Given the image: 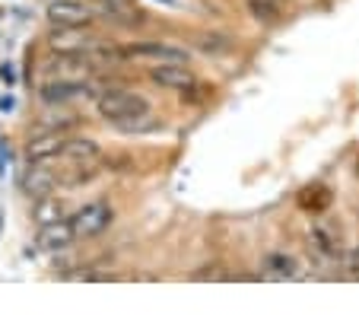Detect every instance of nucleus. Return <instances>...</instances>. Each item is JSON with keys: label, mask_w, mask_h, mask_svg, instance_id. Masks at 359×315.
I'll return each mask as SVG.
<instances>
[{"label": "nucleus", "mask_w": 359, "mask_h": 315, "mask_svg": "<svg viewBox=\"0 0 359 315\" xmlns=\"http://www.w3.org/2000/svg\"><path fill=\"white\" fill-rule=\"evenodd\" d=\"M309 239H312L315 252L321 255V258H340V236L334 233L331 227H325V223H315L312 233H309Z\"/></svg>", "instance_id": "nucleus-13"}, {"label": "nucleus", "mask_w": 359, "mask_h": 315, "mask_svg": "<svg viewBox=\"0 0 359 315\" xmlns=\"http://www.w3.org/2000/svg\"><path fill=\"white\" fill-rule=\"evenodd\" d=\"M95 4H86V0H51L45 10L48 22L57 29H80V26H93L95 20Z\"/></svg>", "instance_id": "nucleus-3"}, {"label": "nucleus", "mask_w": 359, "mask_h": 315, "mask_svg": "<svg viewBox=\"0 0 359 315\" xmlns=\"http://www.w3.org/2000/svg\"><path fill=\"white\" fill-rule=\"evenodd\" d=\"M70 223H74L76 239H95V236H102L105 229L111 227V207L102 204V201L86 204V207H80V210L70 217Z\"/></svg>", "instance_id": "nucleus-5"}, {"label": "nucleus", "mask_w": 359, "mask_h": 315, "mask_svg": "<svg viewBox=\"0 0 359 315\" xmlns=\"http://www.w3.org/2000/svg\"><path fill=\"white\" fill-rule=\"evenodd\" d=\"M48 45L51 51L57 55H93L95 61H115V51H105V41L99 35L89 32V26H80V29H57L48 35Z\"/></svg>", "instance_id": "nucleus-2"}, {"label": "nucleus", "mask_w": 359, "mask_h": 315, "mask_svg": "<svg viewBox=\"0 0 359 315\" xmlns=\"http://www.w3.org/2000/svg\"><path fill=\"white\" fill-rule=\"evenodd\" d=\"M57 182H61L57 172H51L48 166H41V163H29L26 175H22V192H26L32 201H45L48 194L55 192Z\"/></svg>", "instance_id": "nucleus-9"}, {"label": "nucleus", "mask_w": 359, "mask_h": 315, "mask_svg": "<svg viewBox=\"0 0 359 315\" xmlns=\"http://www.w3.org/2000/svg\"><path fill=\"white\" fill-rule=\"evenodd\" d=\"M251 13H255V20H277L280 7L271 0H251Z\"/></svg>", "instance_id": "nucleus-16"}, {"label": "nucleus", "mask_w": 359, "mask_h": 315, "mask_svg": "<svg viewBox=\"0 0 359 315\" xmlns=\"http://www.w3.org/2000/svg\"><path fill=\"white\" fill-rule=\"evenodd\" d=\"M57 213H61V204H57V201H48V198H45V204L35 210V217H39V223H51V220H61Z\"/></svg>", "instance_id": "nucleus-17"}, {"label": "nucleus", "mask_w": 359, "mask_h": 315, "mask_svg": "<svg viewBox=\"0 0 359 315\" xmlns=\"http://www.w3.org/2000/svg\"><path fill=\"white\" fill-rule=\"evenodd\" d=\"M95 64L93 55H57V61L48 64V80H89Z\"/></svg>", "instance_id": "nucleus-6"}, {"label": "nucleus", "mask_w": 359, "mask_h": 315, "mask_svg": "<svg viewBox=\"0 0 359 315\" xmlns=\"http://www.w3.org/2000/svg\"><path fill=\"white\" fill-rule=\"evenodd\" d=\"M124 58L147 61L149 67H159V64H188V51L172 45V41H140V45H130L124 51Z\"/></svg>", "instance_id": "nucleus-4"}, {"label": "nucleus", "mask_w": 359, "mask_h": 315, "mask_svg": "<svg viewBox=\"0 0 359 315\" xmlns=\"http://www.w3.org/2000/svg\"><path fill=\"white\" fill-rule=\"evenodd\" d=\"M74 242H76V233H74V223H70V220H51V223H41L39 246L45 248V252H67Z\"/></svg>", "instance_id": "nucleus-10"}, {"label": "nucleus", "mask_w": 359, "mask_h": 315, "mask_svg": "<svg viewBox=\"0 0 359 315\" xmlns=\"http://www.w3.org/2000/svg\"><path fill=\"white\" fill-rule=\"evenodd\" d=\"M95 109H99V115L105 121H115L124 130H140L149 124L147 121L149 102L143 96H137V93H130V89H105V93H99Z\"/></svg>", "instance_id": "nucleus-1"}, {"label": "nucleus", "mask_w": 359, "mask_h": 315, "mask_svg": "<svg viewBox=\"0 0 359 315\" xmlns=\"http://www.w3.org/2000/svg\"><path fill=\"white\" fill-rule=\"evenodd\" d=\"M67 163H99L102 159V150H99V144L95 140H89V138H74V140H67V147H64V153H61Z\"/></svg>", "instance_id": "nucleus-14"}, {"label": "nucleus", "mask_w": 359, "mask_h": 315, "mask_svg": "<svg viewBox=\"0 0 359 315\" xmlns=\"http://www.w3.org/2000/svg\"><path fill=\"white\" fill-rule=\"evenodd\" d=\"M67 134L64 130H39L26 147L29 163H48L51 156H61L64 147H67Z\"/></svg>", "instance_id": "nucleus-7"}, {"label": "nucleus", "mask_w": 359, "mask_h": 315, "mask_svg": "<svg viewBox=\"0 0 359 315\" xmlns=\"http://www.w3.org/2000/svg\"><path fill=\"white\" fill-rule=\"evenodd\" d=\"M149 80L159 83L163 89H175V93H184V89L194 86V70L188 64H159V67H149Z\"/></svg>", "instance_id": "nucleus-11"}, {"label": "nucleus", "mask_w": 359, "mask_h": 315, "mask_svg": "<svg viewBox=\"0 0 359 315\" xmlns=\"http://www.w3.org/2000/svg\"><path fill=\"white\" fill-rule=\"evenodd\" d=\"M346 264H350V274H359V246L350 252V258H346Z\"/></svg>", "instance_id": "nucleus-18"}, {"label": "nucleus", "mask_w": 359, "mask_h": 315, "mask_svg": "<svg viewBox=\"0 0 359 315\" xmlns=\"http://www.w3.org/2000/svg\"><path fill=\"white\" fill-rule=\"evenodd\" d=\"M89 4H95V10H99L102 16H109V20H115V22H124V26L143 22V10L137 7L134 0H89Z\"/></svg>", "instance_id": "nucleus-12"}, {"label": "nucleus", "mask_w": 359, "mask_h": 315, "mask_svg": "<svg viewBox=\"0 0 359 315\" xmlns=\"http://www.w3.org/2000/svg\"><path fill=\"white\" fill-rule=\"evenodd\" d=\"M264 271L271 277H277V281H296V277L302 274L299 261L292 258V255H283V252L267 255V258H264Z\"/></svg>", "instance_id": "nucleus-15"}, {"label": "nucleus", "mask_w": 359, "mask_h": 315, "mask_svg": "<svg viewBox=\"0 0 359 315\" xmlns=\"http://www.w3.org/2000/svg\"><path fill=\"white\" fill-rule=\"evenodd\" d=\"M95 86L89 80H48L41 86V102H70V99H80V96H93Z\"/></svg>", "instance_id": "nucleus-8"}]
</instances>
